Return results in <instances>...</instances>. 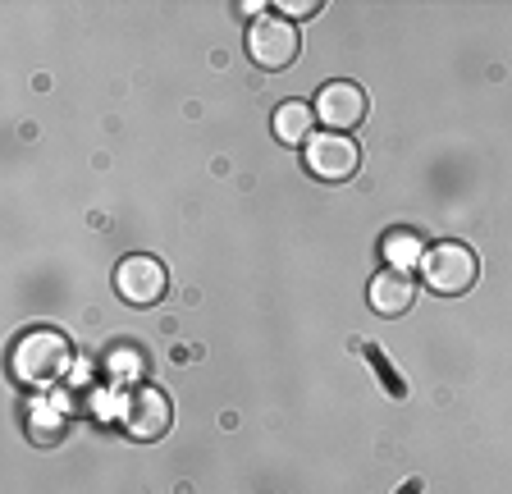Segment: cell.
<instances>
[{"label": "cell", "instance_id": "obj_1", "mask_svg": "<svg viewBox=\"0 0 512 494\" xmlns=\"http://www.w3.org/2000/svg\"><path fill=\"white\" fill-rule=\"evenodd\" d=\"M64 366H69V344L51 330L28 334L14 348V376L28 380V385H51V380L64 376Z\"/></svg>", "mask_w": 512, "mask_h": 494}, {"label": "cell", "instance_id": "obj_2", "mask_svg": "<svg viewBox=\"0 0 512 494\" xmlns=\"http://www.w3.org/2000/svg\"><path fill=\"white\" fill-rule=\"evenodd\" d=\"M421 270H426L430 289L453 298V293H467L476 284V252L467 243H439L435 252H426Z\"/></svg>", "mask_w": 512, "mask_h": 494}, {"label": "cell", "instance_id": "obj_3", "mask_svg": "<svg viewBox=\"0 0 512 494\" xmlns=\"http://www.w3.org/2000/svg\"><path fill=\"white\" fill-rule=\"evenodd\" d=\"M298 28L288 19H275V14H261V19L247 28V51L261 69H284L298 60Z\"/></svg>", "mask_w": 512, "mask_h": 494}, {"label": "cell", "instance_id": "obj_4", "mask_svg": "<svg viewBox=\"0 0 512 494\" xmlns=\"http://www.w3.org/2000/svg\"><path fill=\"white\" fill-rule=\"evenodd\" d=\"M119 417H124V430L133 440H160V435L170 430L174 408H170V398H165V389L142 385L124 398V412H119Z\"/></svg>", "mask_w": 512, "mask_h": 494}, {"label": "cell", "instance_id": "obj_5", "mask_svg": "<svg viewBox=\"0 0 512 494\" xmlns=\"http://www.w3.org/2000/svg\"><path fill=\"white\" fill-rule=\"evenodd\" d=\"M357 161H362V156H357V142H352L348 133H316V138L307 142V170L325 183L352 179Z\"/></svg>", "mask_w": 512, "mask_h": 494}, {"label": "cell", "instance_id": "obj_6", "mask_svg": "<svg viewBox=\"0 0 512 494\" xmlns=\"http://www.w3.org/2000/svg\"><path fill=\"white\" fill-rule=\"evenodd\" d=\"M115 289H119V298L133 302V307H151V302L165 298L170 275H165V266H160L156 257H124L115 270Z\"/></svg>", "mask_w": 512, "mask_h": 494}, {"label": "cell", "instance_id": "obj_7", "mask_svg": "<svg viewBox=\"0 0 512 494\" xmlns=\"http://www.w3.org/2000/svg\"><path fill=\"white\" fill-rule=\"evenodd\" d=\"M316 115L330 133H348L366 119V92L357 83H325L316 97Z\"/></svg>", "mask_w": 512, "mask_h": 494}, {"label": "cell", "instance_id": "obj_8", "mask_svg": "<svg viewBox=\"0 0 512 494\" xmlns=\"http://www.w3.org/2000/svg\"><path fill=\"white\" fill-rule=\"evenodd\" d=\"M412 298H416V284L403 270H384V275L371 280V312L380 316H403L412 307Z\"/></svg>", "mask_w": 512, "mask_h": 494}, {"label": "cell", "instance_id": "obj_9", "mask_svg": "<svg viewBox=\"0 0 512 494\" xmlns=\"http://www.w3.org/2000/svg\"><path fill=\"white\" fill-rule=\"evenodd\" d=\"M311 115H316V110L302 106V101H284V106L275 110V138L288 142V147L311 142V138H316V133H311Z\"/></svg>", "mask_w": 512, "mask_h": 494}, {"label": "cell", "instance_id": "obj_10", "mask_svg": "<svg viewBox=\"0 0 512 494\" xmlns=\"http://www.w3.org/2000/svg\"><path fill=\"white\" fill-rule=\"evenodd\" d=\"M384 261H389V270L412 275V270L426 261V243H421L416 234H407V229H394V234L384 238Z\"/></svg>", "mask_w": 512, "mask_h": 494}, {"label": "cell", "instance_id": "obj_11", "mask_svg": "<svg viewBox=\"0 0 512 494\" xmlns=\"http://www.w3.org/2000/svg\"><path fill=\"white\" fill-rule=\"evenodd\" d=\"M28 435H32V440H46V444H51V440H60V435H64V426H60V417H55L51 408H32Z\"/></svg>", "mask_w": 512, "mask_h": 494}, {"label": "cell", "instance_id": "obj_12", "mask_svg": "<svg viewBox=\"0 0 512 494\" xmlns=\"http://www.w3.org/2000/svg\"><path fill=\"white\" fill-rule=\"evenodd\" d=\"M316 10H320L316 0H288L284 5V14H316Z\"/></svg>", "mask_w": 512, "mask_h": 494}]
</instances>
